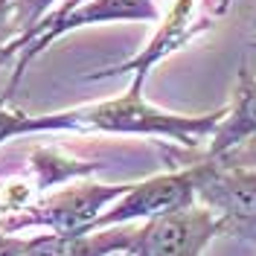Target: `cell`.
I'll return each mask as SVG.
<instances>
[{
  "mask_svg": "<svg viewBox=\"0 0 256 256\" xmlns=\"http://www.w3.org/2000/svg\"><path fill=\"white\" fill-rule=\"evenodd\" d=\"M122 20H134V24H158L160 12L154 0H84L82 6L64 12V15H44L30 32L18 35L9 47L0 52V64L6 62V56H18L15 73L9 82L6 96L18 88V82L24 79L26 67H30L44 50L70 32L90 26V24H122Z\"/></svg>",
  "mask_w": 256,
  "mask_h": 256,
  "instance_id": "7a4b0ae2",
  "label": "cell"
},
{
  "mask_svg": "<svg viewBox=\"0 0 256 256\" xmlns=\"http://www.w3.org/2000/svg\"><path fill=\"white\" fill-rule=\"evenodd\" d=\"M198 180H201V163L128 184V190L88 227V233L105 230V227H120V224L152 222L163 212L190 207L198 201Z\"/></svg>",
  "mask_w": 256,
  "mask_h": 256,
  "instance_id": "277c9868",
  "label": "cell"
},
{
  "mask_svg": "<svg viewBox=\"0 0 256 256\" xmlns=\"http://www.w3.org/2000/svg\"><path fill=\"white\" fill-rule=\"evenodd\" d=\"M256 137V76L242 67L239 79H236V90H233V102L227 105L222 122L210 134L207 158L218 160L227 152L239 148L242 143Z\"/></svg>",
  "mask_w": 256,
  "mask_h": 256,
  "instance_id": "9c48e42d",
  "label": "cell"
},
{
  "mask_svg": "<svg viewBox=\"0 0 256 256\" xmlns=\"http://www.w3.org/2000/svg\"><path fill=\"white\" fill-rule=\"evenodd\" d=\"M216 236H222L216 212L195 201L140 224V239L131 256H201Z\"/></svg>",
  "mask_w": 256,
  "mask_h": 256,
  "instance_id": "8992f818",
  "label": "cell"
},
{
  "mask_svg": "<svg viewBox=\"0 0 256 256\" xmlns=\"http://www.w3.org/2000/svg\"><path fill=\"white\" fill-rule=\"evenodd\" d=\"M160 26L158 32L152 35V41L146 44L134 58L128 62H120L114 67H105V70H96L90 76H84L88 82H99V79H114V76H131V82L137 84H146L148 73L158 67L163 58H169L172 52H178L180 47H186L190 41H195L201 32L210 30L207 18H195V0H175L169 15L158 20Z\"/></svg>",
  "mask_w": 256,
  "mask_h": 256,
  "instance_id": "52a82bcc",
  "label": "cell"
},
{
  "mask_svg": "<svg viewBox=\"0 0 256 256\" xmlns=\"http://www.w3.org/2000/svg\"><path fill=\"white\" fill-rule=\"evenodd\" d=\"M18 38L15 26V3L12 0H0V52Z\"/></svg>",
  "mask_w": 256,
  "mask_h": 256,
  "instance_id": "7c38bea8",
  "label": "cell"
},
{
  "mask_svg": "<svg viewBox=\"0 0 256 256\" xmlns=\"http://www.w3.org/2000/svg\"><path fill=\"white\" fill-rule=\"evenodd\" d=\"M250 44H254V47H256V35H254V41H250Z\"/></svg>",
  "mask_w": 256,
  "mask_h": 256,
  "instance_id": "e0dca14e",
  "label": "cell"
},
{
  "mask_svg": "<svg viewBox=\"0 0 256 256\" xmlns=\"http://www.w3.org/2000/svg\"><path fill=\"white\" fill-rule=\"evenodd\" d=\"M111 256H131V254H111Z\"/></svg>",
  "mask_w": 256,
  "mask_h": 256,
  "instance_id": "2e32d148",
  "label": "cell"
},
{
  "mask_svg": "<svg viewBox=\"0 0 256 256\" xmlns=\"http://www.w3.org/2000/svg\"><path fill=\"white\" fill-rule=\"evenodd\" d=\"M230 6H233V0H218V6H216V15H227V12H230Z\"/></svg>",
  "mask_w": 256,
  "mask_h": 256,
  "instance_id": "9a60e30c",
  "label": "cell"
},
{
  "mask_svg": "<svg viewBox=\"0 0 256 256\" xmlns=\"http://www.w3.org/2000/svg\"><path fill=\"white\" fill-rule=\"evenodd\" d=\"M140 239V224H120L90 233H50L32 236L24 256H111L131 254Z\"/></svg>",
  "mask_w": 256,
  "mask_h": 256,
  "instance_id": "ba28073f",
  "label": "cell"
},
{
  "mask_svg": "<svg viewBox=\"0 0 256 256\" xmlns=\"http://www.w3.org/2000/svg\"><path fill=\"white\" fill-rule=\"evenodd\" d=\"M227 108H216L207 114H175L163 111L158 105L146 102L143 84L131 82L122 96H114L105 102L76 105L58 111L62 131H99V134H134V137H166L175 143L198 146L210 140V134L222 122Z\"/></svg>",
  "mask_w": 256,
  "mask_h": 256,
  "instance_id": "6da1fadb",
  "label": "cell"
},
{
  "mask_svg": "<svg viewBox=\"0 0 256 256\" xmlns=\"http://www.w3.org/2000/svg\"><path fill=\"white\" fill-rule=\"evenodd\" d=\"M84 0H62L52 12H47V15H64V12H70V9H76V6H82Z\"/></svg>",
  "mask_w": 256,
  "mask_h": 256,
  "instance_id": "5bb4252c",
  "label": "cell"
},
{
  "mask_svg": "<svg viewBox=\"0 0 256 256\" xmlns=\"http://www.w3.org/2000/svg\"><path fill=\"white\" fill-rule=\"evenodd\" d=\"M44 131H62L58 126V114H30L18 111L15 105H9V96H0V146L15 140V137H26V134H44Z\"/></svg>",
  "mask_w": 256,
  "mask_h": 256,
  "instance_id": "30bf717a",
  "label": "cell"
},
{
  "mask_svg": "<svg viewBox=\"0 0 256 256\" xmlns=\"http://www.w3.org/2000/svg\"><path fill=\"white\" fill-rule=\"evenodd\" d=\"M128 190V184H79L35 201L30 207L6 212L0 230L18 233L26 227H47L52 233H88V227Z\"/></svg>",
  "mask_w": 256,
  "mask_h": 256,
  "instance_id": "3957f363",
  "label": "cell"
},
{
  "mask_svg": "<svg viewBox=\"0 0 256 256\" xmlns=\"http://www.w3.org/2000/svg\"><path fill=\"white\" fill-rule=\"evenodd\" d=\"M15 3V26H18V35L30 32L41 18L47 15L50 9H56V3L62 0H12Z\"/></svg>",
  "mask_w": 256,
  "mask_h": 256,
  "instance_id": "8fae6325",
  "label": "cell"
},
{
  "mask_svg": "<svg viewBox=\"0 0 256 256\" xmlns=\"http://www.w3.org/2000/svg\"><path fill=\"white\" fill-rule=\"evenodd\" d=\"M198 204L216 212L222 233L256 242V172L230 169L207 158L201 163Z\"/></svg>",
  "mask_w": 256,
  "mask_h": 256,
  "instance_id": "5b68a950",
  "label": "cell"
},
{
  "mask_svg": "<svg viewBox=\"0 0 256 256\" xmlns=\"http://www.w3.org/2000/svg\"><path fill=\"white\" fill-rule=\"evenodd\" d=\"M30 244L32 236H15V233L0 230V256H24Z\"/></svg>",
  "mask_w": 256,
  "mask_h": 256,
  "instance_id": "4fadbf2b",
  "label": "cell"
}]
</instances>
